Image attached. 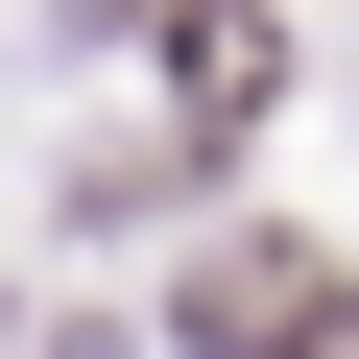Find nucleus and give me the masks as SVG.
<instances>
[{
    "instance_id": "1",
    "label": "nucleus",
    "mask_w": 359,
    "mask_h": 359,
    "mask_svg": "<svg viewBox=\"0 0 359 359\" xmlns=\"http://www.w3.org/2000/svg\"><path fill=\"white\" fill-rule=\"evenodd\" d=\"M311 311H359V287H335V264H287V240L192 264V335H311Z\"/></svg>"
}]
</instances>
